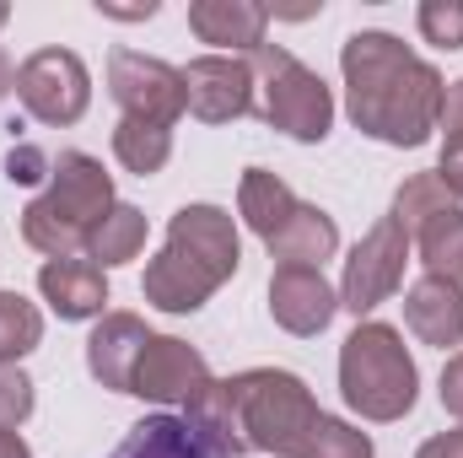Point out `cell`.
<instances>
[{
    "instance_id": "cell-1",
    "label": "cell",
    "mask_w": 463,
    "mask_h": 458,
    "mask_svg": "<svg viewBox=\"0 0 463 458\" xmlns=\"http://www.w3.org/2000/svg\"><path fill=\"white\" fill-rule=\"evenodd\" d=\"M340 71H345V114L361 135L415 151L442 124L448 81L404 38L383 33V27L350 33L340 49Z\"/></svg>"
},
{
    "instance_id": "cell-2",
    "label": "cell",
    "mask_w": 463,
    "mask_h": 458,
    "mask_svg": "<svg viewBox=\"0 0 463 458\" xmlns=\"http://www.w3.org/2000/svg\"><path fill=\"white\" fill-rule=\"evenodd\" d=\"M242 264V237L222 205H184L167 222L162 253L146 264V302L162 313H200Z\"/></svg>"
},
{
    "instance_id": "cell-3",
    "label": "cell",
    "mask_w": 463,
    "mask_h": 458,
    "mask_svg": "<svg viewBox=\"0 0 463 458\" xmlns=\"http://www.w3.org/2000/svg\"><path fill=\"white\" fill-rule=\"evenodd\" d=\"M114 205V178L103 173V162L87 151H60L49 189L22 211V237H27V248H38L49 259H76L87 248L92 227Z\"/></svg>"
},
{
    "instance_id": "cell-4",
    "label": "cell",
    "mask_w": 463,
    "mask_h": 458,
    "mask_svg": "<svg viewBox=\"0 0 463 458\" xmlns=\"http://www.w3.org/2000/svg\"><path fill=\"white\" fill-rule=\"evenodd\" d=\"M340 394L361 421H404L420 394L415 356L404 350V335L393 324H355L350 340L340 345Z\"/></svg>"
},
{
    "instance_id": "cell-5",
    "label": "cell",
    "mask_w": 463,
    "mask_h": 458,
    "mask_svg": "<svg viewBox=\"0 0 463 458\" xmlns=\"http://www.w3.org/2000/svg\"><path fill=\"white\" fill-rule=\"evenodd\" d=\"M237 388V410H242V437L248 448L275 458H302L313 426L324 421L318 399L307 394V383L286 367H248L232 377Z\"/></svg>"
},
{
    "instance_id": "cell-6",
    "label": "cell",
    "mask_w": 463,
    "mask_h": 458,
    "mask_svg": "<svg viewBox=\"0 0 463 458\" xmlns=\"http://www.w3.org/2000/svg\"><path fill=\"white\" fill-rule=\"evenodd\" d=\"M248 65H253V114L269 129H280L302 146H318L335 129V92L291 49L264 43L248 54Z\"/></svg>"
},
{
    "instance_id": "cell-7",
    "label": "cell",
    "mask_w": 463,
    "mask_h": 458,
    "mask_svg": "<svg viewBox=\"0 0 463 458\" xmlns=\"http://www.w3.org/2000/svg\"><path fill=\"white\" fill-rule=\"evenodd\" d=\"M16 103H22L27 119L54 124V129L81 124L87 109H92V71L81 65L76 49L49 43V49L27 54V60L16 65Z\"/></svg>"
},
{
    "instance_id": "cell-8",
    "label": "cell",
    "mask_w": 463,
    "mask_h": 458,
    "mask_svg": "<svg viewBox=\"0 0 463 458\" xmlns=\"http://www.w3.org/2000/svg\"><path fill=\"white\" fill-rule=\"evenodd\" d=\"M109 92L124 109V119H140V124H156V129H173L184 119V71L167 65V60H151L140 49H114L109 54Z\"/></svg>"
},
{
    "instance_id": "cell-9",
    "label": "cell",
    "mask_w": 463,
    "mask_h": 458,
    "mask_svg": "<svg viewBox=\"0 0 463 458\" xmlns=\"http://www.w3.org/2000/svg\"><path fill=\"white\" fill-rule=\"evenodd\" d=\"M404 264H410V232L399 227L393 216H383L377 227L350 248L345 275H340V308L361 319L377 302H388L404 286Z\"/></svg>"
},
{
    "instance_id": "cell-10",
    "label": "cell",
    "mask_w": 463,
    "mask_h": 458,
    "mask_svg": "<svg viewBox=\"0 0 463 458\" xmlns=\"http://www.w3.org/2000/svg\"><path fill=\"white\" fill-rule=\"evenodd\" d=\"M205 383H211V367H205V356L194 345L178 340V335H151L146 350H140V361H135L129 394L151 399V405H184L189 410Z\"/></svg>"
},
{
    "instance_id": "cell-11",
    "label": "cell",
    "mask_w": 463,
    "mask_h": 458,
    "mask_svg": "<svg viewBox=\"0 0 463 458\" xmlns=\"http://www.w3.org/2000/svg\"><path fill=\"white\" fill-rule=\"evenodd\" d=\"M184 103L200 124H232L253 114V65L242 54H200L184 65Z\"/></svg>"
},
{
    "instance_id": "cell-12",
    "label": "cell",
    "mask_w": 463,
    "mask_h": 458,
    "mask_svg": "<svg viewBox=\"0 0 463 458\" xmlns=\"http://www.w3.org/2000/svg\"><path fill=\"white\" fill-rule=\"evenodd\" d=\"M340 313V291L324 281V270H307V264H275L269 275V319L297 335V340H313L335 324Z\"/></svg>"
},
{
    "instance_id": "cell-13",
    "label": "cell",
    "mask_w": 463,
    "mask_h": 458,
    "mask_svg": "<svg viewBox=\"0 0 463 458\" xmlns=\"http://www.w3.org/2000/svg\"><path fill=\"white\" fill-rule=\"evenodd\" d=\"M146 340H151V329H146L135 313H103L98 329L87 335V372H92L103 388L129 394V383H135V361H140Z\"/></svg>"
},
{
    "instance_id": "cell-14",
    "label": "cell",
    "mask_w": 463,
    "mask_h": 458,
    "mask_svg": "<svg viewBox=\"0 0 463 458\" xmlns=\"http://www.w3.org/2000/svg\"><path fill=\"white\" fill-rule=\"evenodd\" d=\"M38 291H43V302L65 319V324H81V319H103V308H109V281H103V270L92 264V259H49L43 270H38Z\"/></svg>"
},
{
    "instance_id": "cell-15",
    "label": "cell",
    "mask_w": 463,
    "mask_h": 458,
    "mask_svg": "<svg viewBox=\"0 0 463 458\" xmlns=\"http://www.w3.org/2000/svg\"><path fill=\"white\" fill-rule=\"evenodd\" d=\"M189 27L200 43H216L227 54H253V49H264L269 5H259V0H189Z\"/></svg>"
},
{
    "instance_id": "cell-16",
    "label": "cell",
    "mask_w": 463,
    "mask_h": 458,
    "mask_svg": "<svg viewBox=\"0 0 463 458\" xmlns=\"http://www.w3.org/2000/svg\"><path fill=\"white\" fill-rule=\"evenodd\" d=\"M404 324L415 329L420 345H437V350L463 345V286L442 275H420L404 291Z\"/></svg>"
},
{
    "instance_id": "cell-17",
    "label": "cell",
    "mask_w": 463,
    "mask_h": 458,
    "mask_svg": "<svg viewBox=\"0 0 463 458\" xmlns=\"http://www.w3.org/2000/svg\"><path fill=\"white\" fill-rule=\"evenodd\" d=\"M109 458H227L216 443H205L184 415H146L129 426V437Z\"/></svg>"
},
{
    "instance_id": "cell-18",
    "label": "cell",
    "mask_w": 463,
    "mask_h": 458,
    "mask_svg": "<svg viewBox=\"0 0 463 458\" xmlns=\"http://www.w3.org/2000/svg\"><path fill=\"white\" fill-rule=\"evenodd\" d=\"M264 248H269V259H280V264L324 270V259L340 248V227H335V216H329V211H318V205H307V200H302V205H297V216L275 232Z\"/></svg>"
},
{
    "instance_id": "cell-19",
    "label": "cell",
    "mask_w": 463,
    "mask_h": 458,
    "mask_svg": "<svg viewBox=\"0 0 463 458\" xmlns=\"http://www.w3.org/2000/svg\"><path fill=\"white\" fill-rule=\"evenodd\" d=\"M297 205H302V200L291 195V184L275 178L269 167H248L242 184H237V216L248 222V232H259L264 243L297 216Z\"/></svg>"
},
{
    "instance_id": "cell-20",
    "label": "cell",
    "mask_w": 463,
    "mask_h": 458,
    "mask_svg": "<svg viewBox=\"0 0 463 458\" xmlns=\"http://www.w3.org/2000/svg\"><path fill=\"white\" fill-rule=\"evenodd\" d=\"M184 421H189L205 443H216L227 458L248 453V437H242V410H237V388H232V377H211V383L200 388V399L184 410Z\"/></svg>"
},
{
    "instance_id": "cell-21",
    "label": "cell",
    "mask_w": 463,
    "mask_h": 458,
    "mask_svg": "<svg viewBox=\"0 0 463 458\" xmlns=\"http://www.w3.org/2000/svg\"><path fill=\"white\" fill-rule=\"evenodd\" d=\"M410 243L420 248V264H426V275H442V281H453L463 286V205H442V211H431L426 222H415L410 227Z\"/></svg>"
},
{
    "instance_id": "cell-22",
    "label": "cell",
    "mask_w": 463,
    "mask_h": 458,
    "mask_svg": "<svg viewBox=\"0 0 463 458\" xmlns=\"http://www.w3.org/2000/svg\"><path fill=\"white\" fill-rule=\"evenodd\" d=\"M140 248H146V216H140L135 205H114V211L92 227V237H87V259H92L98 270L140 259Z\"/></svg>"
},
{
    "instance_id": "cell-23",
    "label": "cell",
    "mask_w": 463,
    "mask_h": 458,
    "mask_svg": "<svg viewBox=\"0 0 463 458\" xmlns=\"http://www.w3.org/2000/svg\"><path fill=\"white\" fill-rule=\"evenodd\" d=\"M114 157L124 162V173L151 178L173 157V129H156V124H140V119H118L114 124Z\"/></svg>"
},
{
    "instance_id": "cell-24",
    "label": "cell",
    "mask_w": 463,
    "mask_h": 458,
    "mask_svg": "<svg viewBox=\"0 0 463 458\" xmlns=\"http://www.w3.org/2000/svg\"><path fill=\"white\" fill-rule=\"evenodd\" d=\"M38 345H43V313L22 291H0V367H16Z\"/></svg>"
},
{
    "instance_id": "cell-25",
    "label": "cell",
    "mask_w": 463,
    "mask_h": 458,
    "mask_svg": "<svg viewBox=\"0 0 463 458\" xmlns=\"http://www.w3.org/2000/svg\"><path fill=\"white\" fill-rule=\"evenodd\" d=\"M302 458H377V453H372V437H366V432H355L350 421L324 415V421L313 426V437H307Z\"/></svg>"
},
{
    "instance_id": "cell-26",
    "label": "cell",
    "mask_w": 463,
    "mask_h": 458,
    "mask_svg": "<svg viewBox=\"0 0 463 458\" xmlns=\"http://www.w3.org/2000/svg\"><path fill=\"white\" fill-rule=\"evenodd\" d=\"M415 27L437 49H463V0H420L415 5Z\"/></svg>"
},
{
    "instance_id": "cell-27",
    "label": "cell",
    "mask_w": 463,
    "mask_h": 458,
    "mask_svg": "<svg viewBox=\"0 0 463 458\" xmlns=\"http://www.w3.org/2000/svg\"><path fill=\"white\" fill-rule=\"evenodd\" d=\"M33 377L22 367H0V432H16L33 415Z\"/></svg>"
},
{
    "instance_id": "cell-28",
    "label": "cell",
    "mask_w": 463,
    "mask_h": 458,
    "mask_svg": "<svg viewBox=\"0 0 463 458\" xmlns=\"http://www.w3.org/2000/svg\"><path fill=\"white\" fill-rule=\"evenodd\" d=\"M49 173H54V157H49L43 146L16 140V146L5 151V178H11V184H43Z\"/></svg>"
},
{
    "instance_id": "cell-29",
    "label": "cell",
    "mask_w": 463,
    "mask_h": 458,
    "mask_svg": "<svg viewBox=\"0 0 463 458\" xmlns=\"http://www.w3.org/2000/svg\"><path fill=\"white\" fill-rule=\"evenodd\" d=\"M437 178L448 184V195L463 200V129H448L442 135V162H437Z\"/></svg>"
},
{
    "instance_id": "cell-30",
    "label": "cell",
    "mask_w": 463,
    "mask_h": 458,
    "mask_svg": "<svg viewBox=\"0 0 463 458\" xmlns=\"http://www.w3.org/2000/svg\"><path fill=\"white\" fill-rule=\"evenodd\" d=\"M442 410H448L453 421H463V350L442 367Z\"/></svg>"
},
{
    "instance_id": "cell-31",
    "label": "cell",
    "mask_w": 463,
    "mask_h": 458,
    "mask_svg": "<svg viewBox=\"0 0 463 458\" xmlns=\"http://www.w3.org/2000/svg\"><path fill=\"white\" fill-rule=\"evenodd\" d=\"M415 458H463V426L458 432H442V437H426Z\"/></svg>"
},
{
    "instance_id": "cell-32",
    "label": "cell",
    "mask_w": 463,
    "mask_h": 458,
    "mask_svg": "<svg viewBox=\"0 0 463 458\" xmlns=\"http://www.w3.org/2000/svg\"><path fill=\"white\" fill-rule=\"evenodd\" d=\"M98 11H103V16H118V22H146V16H156V0H146V5H114V0H98Z\"/></svg>"
},
{
    "instance_id": "cell-33",
    "label": "cell",
    "mask_w": 463,
    "mask_h": 458,
    "mask_svg": "<svg viewBox=\"0 0 463 458\" xmlns=\"http://www.w3.org/2000/svg\"><path fill=\"white\" fill-rule=\"evenodd\" d=\"M437 129H463V81L448 87V103H442V124Z\"/></svg>"
},
{
    "instance_id": "cell-34",
    "label": "cell",
    "mask_w": 463,
    "mask_h": 458,
    "mask_svg": "<svg viewBox=\"0 0 463 458\" xmlns=\"http://www.w3.org/2000/svg\"><path fill=\"white\" fill-rule=\"evenodd\" d=\"M0 458H27V443L16 432H0Z\"/></svg>"
},
{
    "instance_id": "cell-35",
    "label": "cell",
    "mask_w": 463,
    "mask_h": 458,
    "mask_svg": "<svg viewBox=\"0 0 463 458\" xmlns=\"http://www.w3.org/2000/svg\"><path fill=\"white\" fill-rule=\"evenodd\" d=\"M5 92H16V65H11L5 49H0V98H5Z\"/></svg>"
},
{
    "instance_id": "cell-36",
    "label": "cell",
    "mask_w": 463,
    "mask_h": 458,
    "mask_svg": "<svg viewBox=\"0 0 463 458\" xmlns=\"http://www.w3.org/2000/svg\"><path fill=\"white\" fill-rule=\"evenodd\" d=\"M5 22H11V5H5V0H0V27H5Z\"/></svg>"
}]
</instances>
